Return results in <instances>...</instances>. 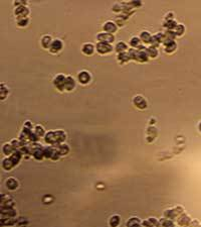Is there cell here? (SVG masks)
Masks as SVG:
<instances>
[{"instance_id": "cell-7", "label": "cell", "mask_w": 201, "mask_h": 227, "mask_svg": "<svg viewBox=\"0 0 201 227\" xmlns=\"http://www.w3.org/2000/svg\"><path fill=\"white\" fill-rule=\"evenodd\" d=\"M104 30H105V33H111V35H113L114 33H116L118 29L117 27V24H116L114 21H107V22L104 24Z\"/></svg>"}, {"instance_id": "cell-5", "label": "cell", "mask_w": 201, "mask_h": 227, "mask_svg": "<svg viewBox=\"0 0 201 227\" xmlns=\"http://www.w3.org/2000/svg\"><path fill=\"white\" fill-rule=\"evenodd\" d=\"M183 212V208L182 207H175L174 209H170V210H166L165 211V216L168 217L169 219H172V218H175L178 214H180Z\"/></svg>"}, {"instance_id": "cell-9", "label": "cell", "mask_w": 201, "mask_h": 227, "mask_svg": "<svg viewBox=\"0 0 201 227\" xmlns=\"http://www.w3.org/2000/svg\"><path fill=\"white\" fill-rule=\"evenodd\" d=\"M15 15L17 16V18L20 17H26L29 13V9H27L26 6H17L14 11Z\"/></svg>"}, {"instance_id": "cell-26", "label": "cell", "mask_w": 201, "mask_h": 227, "mask_svg": "<svg viewBox=\"0 0 201 227\" xmlns=\"http://www.w3.org/2000/svg\"><path fill=\"white\" fill-rule=\"evenodd\" d=\"M118 60L120 61V63H127L128 61H130L131 59L128 55V52H126V53L119 54V56H118Z\"/></svg>"}, {"instance_id": "cell-30", "label": "cell", "mask_w": 201, "mask_h": 227, "mask_svg": "<svg viewBox=\"0 0 201 227\" xmlns=\"http://www.w3.org/2000/svg\"><path fill=\"white\" fill-rule=\"evenodd\" d=\"M13 146L10 145H3V152L5 154H7V156H10V154H12V152H13Z\"/></svg>"}, {"instance_id": "cell-3", "label": "cell", "mask_w": 201, "mask_h": 227, "mask_svg": "<svg viewBox=\"0 0 201 227\" xmlns=\"http://www.w3.org/2000/svg\"><path fill=\"white\" fill-rule=\"evenodd\" d=\"M97 39L99 41V42H106V44H112L115 41V37L111 33H101L97 35Z\"/></svg>"}, {"instance_id": "cell-34", "label": "cell", "mask_w": 201, "mask_h": 227, "mask_svg": "<svg viewBox=\"0 0 201 227\" xmlns=\"http://www.w3.org/2000/svg\"><path fill=\"white\" fill-rule=\"evenodd\" d=\"M148 221H149L150 225H151V227H158L160 225V223L157 221V219H155V218H149L148 219Z\"/></svg>"}, {"instance_id": "cell-22", "label": "cell", "mask_w": 201, "mask_h": 227, "mask_svg": "<svg viewBox=\"0 0 201 227\" xmlns=\"http://www.w3.org/2000/svg\"><path fill=\"white\" fill-rule=\"evenodd\" d=\"M146 53H147L148 57H150V58H155V57H157V55H158L157 48H154V46L146 48Z\"/></svg>"}, {"instance_id": "cell-12", "label": "cell", "mask_w": 201, "mask_h": 227, "mask_svg": "<svg viewBox=\"0 0 201 227\" xmlns=\"http://www.w3.org/2000/svg\"><path fill=\"white\" fill-rule=\"evenodd\" d=\"M62 48V42L60 41V39H54V41H52V44L51 46H50V52L51 53H58L60 52V51Z\"/></svg>"}, {"instance_id": "cell-35", "label": "cell", "mask_w": 201, "mask_h": 227, "mask_svg": "<svg viewBox=\"0 0 201 227\" xmlns=\"http://www.w3.org/2000/svg\"><path fill=\"white\" fill-rule=\"evenodd\" d=\"M125 15H119L117 17V25H120V26H122L123 25V21L125 20Z\"/></svg>"}, {"instance_id": "cell-4", "label": "cell", "mask_w": 201, "mask_h": 227, "mask_svg": "<svg viewBox=\"0 0 201 227\" xmlns=\"http://www.w3.org/2000/svg\"><path fill=\"white\" fill-rule=\"evenodd\" d=\"M65 76L63 74H58L54 77V84L58 90L63 91L64 90V84H65Z\"/></svg>"}, {"instance_id": "cell-37", "label": "cell", "mask_w": 201, "mask_h": 227, "mask_svg": "<svg viewBox=\"0 0 201 227\" xmlns=\"http://www.w3.org/2000/svg\"><path fill=\"white\" fill-rule=\"evenodd\" d=\"M140 227H151V225H150V223H149V221H144L143 223L141 224V226Z\"/></svg>"}, {"instance_id": "cell-16", "label": "cell", "mask_w": 201, "mask_h": 227, "mask_svg": "<svg viewBox=\"0 0 201 227\" xmlns=\"http://www.w3.org/2000/svg\"><path fill=\"white\" fill-rule=\"evenodd\" d=\"M6 187H7L9 190H15L18 187V182L16 181L14 178H9V179L6 181Z\"/></svg>"}, {"instance_id": "cell-21", "label": "cell", "mask_w": 201, "mask_h": 227, "mask_svg": "<svg viewBox=\"0 0 201 227\" xmlns=\"http://www.w3.org/2000/svg\"><path fill=\"white\" fill-rule=\"evenodd\" d=\"M121 222V218L119 215H114L111 217V219H110V225H111V227H117L119 226Z\"/></svg>"}, {"instance_id": "cell-18", "label": "cell", "mask_w": 201, "mask_h": 227, "mask_svg": "<svg viewBox=\"0 0 201 227\" xmlns=\"http://www.w3.org/2000/svg\"><path fill=\"white\" fill-rule=\"evenodd\" d=\"M151 39H152V35H150V33H148V31H142L141 33L140 39L144 44H150Z\"/></svg>"}, {"instance_id": "cell-11", "label": "cell", "mask_w": 201, "mask_h": 227, "mask_svg": "<svg viewBox=\"0 0 201 227\" xmlns=\"http://www.w3.org/2000/svg\"><path fill=\"white\" fill-rule=\"evenodd\" d=\"M75 87V81L71 76H67L65 78V84H64V89L67 91H71L73 90Z\"/></svg>"}, {"instance_id": "cell-39", "label": "cell", "mask_w": 201, "mask_h": 227, "mask_svg": "<svg viewBox=\"0 0 201 227\" xmlns=\"http://www.w3.org/2000/svg\"><path fill=\"white\" fill-rule=\"evenodd\" d=\"M199 130L201 131V122H200V124H199Z\"/></svg>"}, {"instance_id": "cell-14", "label": "cell", "mask_w": 201, "mask_h": 227, "mask_svg": "<svg viewBox=\"0 0 201 227\" xmlns=\"http://www.w3.org/2000/svg\"><path fill=\"white\" fill-rule=\"evenodd\" d=\"M82 53H84V55L91 56V55L94 54L95 46H94V44H84V46H82Z\"/></svg>"}, {"instance_id": "cell-29", "label": "cell", "mask_w": 201, "mask_h": 227, "mask_svg": "<svg viewBox=\"0 0 201 227\" xmlns=\"http://www.w3.org/2000/svg\"><path fill=\"white\" fill-rule=\"evenodd\" d=\"M14 167V165H13V163L11 162V160L10 158H6V160H4L3 161V167L5 170H10L11 167Z\"/></svg>"}, {"instance_id": "cell-38", "label": "cell", "mask_w": 201, "mask_h": 227, "mask_svg": "<svg viewBox=\"0 0 201 227\" xmlns=\"http://www.w3.org/2000/svg\"><path fill=\"white\" fill-rule=\"evenodd\" d=\"M131 5H135V6H139V5H141V1H138V0H136V1H133V2H131Z\"/></svg>"}, {"instance_id": "cell-10", "label": "cell", "mask_w": 201, "mask_h": 227, "mask_svg": "<svg viewBox=\"0 0 201 227\" xmlns=\"http://www.w3.org/2000/svg\"><path fill=\"white\" fill-rule=\"evenodd\" d=\"M163 44L165 46V52L168 53V54L173 53L177 48V44L174 41H165Z\"/></svg>"}, {"instance_id": "cell-36", "label": "cell", "mask_w": 201, "mask_h": 227, "mask_svg": "<svg viewBox=\"0 0 201 227\" xmlns=\"http://www.w3.org/2000/svg\"><path fill=\"white\" fill-rule=\"evenodd\" d=\"M113 10H114L115 12L121 11V10H122V8H121V5H120V4H115V5H114V7H113Z\"/></svg>"}, {"instance_id": "cell-23", "label": "cell", "mask_w": 201, "mask_h": 227, "mask_svg": "<svg viewBox=\"0 0 201 227\" xmlns=\"http://www.w3.org/2000/svg\"><path fill=\"white\" fill-rule=\"evenodd\" d=\"M189 222H190V218H189V216L186 215V214L181 215L178 219V223L180 224V225H186V224H189Z\"/></svg>"}, {"instance_id": "cell-1", "label": "cell", "mask_w": 201, "mask_h": 227, "mask_svg": "<svg viewBox=\"0 0 201 227\" xmlns=\"http://www.w3.org/2000/svg\"><path fill=\"white\" fill-rule=\"evenodd\" d=\"M65 139V133L62 130L58 131H50V132L46 133L45 135V140L46 143H51V145H56L63 141Z\"/></svg>"}, {"instance_id": "cell-25", "label": "cell", "mask_w": 201, "mask_h": 227, "mask_svg": "<svg viewBox=\"0 0 201 227\" xmlns=\"http://www.w3.org/2000/svg\"><path fill=\"white\" fill-rule=\"evenodd\" d=\"M164 26H166L167 28H168V30H173V29L177 26V22L174 19L166 20V22L164 23Z\"/></svg>"}, {"instance_id": "cell-2", "label": "cell", "mask_w": 201, "mask_h": 227, "mask_svg": "<svg viewBox=\"0 0 201 227\" xmlns=\"http://www.w3.org/2000/svg\"><path fill=\"white\" fill-rule=\"evenodd\" d=\"M96 50L99 54L105 55L108 53H111L113 51V46L111 44H106V42H98L96 46Z\"/></svg>"}, {"instance_id": "cell-24", "label": "cell", "mask_w": 201, "mask_h": 227, "mask_svg": "<svg viewBox=\"0 0 201 227\" xmlns=\"http://www.w3.org/2000/svg\"><path fill=\"white\" fill-rule=\"evenodd\" d=\"M21 158V152H15L11 156V158H10V160H11V162L13 163V165H17L18 162L20 161Z\"/></svg>"}, {"instance_id": "cell-32", "label": "cell", "mask_w": 201, "mask_h": 227, "mask_svg": "<svg viewBox=\"0 0 201 227\" xmlns=\"http://www.w3.org/2000/svg\"><path fill=\"white\" fill-rule=\"evenodd\" d=\"M28 23V18L27 17H20L17 18V24L19 26H25Z\"/></svg>"}, {"instance_id": "cell-33", "label": "cell", "mask_w": 201, "mask_h": 227, "mask_svg": "<svg viewBox=\"0 0 201 227\" xmlns=\"http://www.w3.org/2000/svg\"><path fill=\"white\" fill-rule=\"evenodd\" d=\"M34 132H35V134H36L38 137H39V136H42V135L44 134L43 128H42V127L40 126V125H37V126L35 127V131H34Z\"/></svg>"}, {"instance_id": "cell-15", "label": "cell", "mask_w": 201, "mask_h": 227, "mask_svg": "<svg viewBox=\"0 0 201 227\" xmlns=\"http://www.w3.org/2000/svg\"><path fill=\"white\" fill-rule=\"evenodd\" d=\"M141 221L138 217H132L127 222V227H140Z\"/></svg>"}, {"instance_id": "cell-28", "label": "cell", "mask_w": 201, "mask_h": 227, "mask_svg": "<svg viewBox=\"0 0 201 227\" xmlns=\"http://www.w3.org/2000/svg\"><path fill=\"white\" fill-rule=\"evenodd\" d=\"M69 146L64 145H60V146H58V154H60V156H64V154H67V152H69Z\"/></svg>"}, {"instance_id": "cell-19", "label": "cell", "mask_w": 201, "mask_h": 227, "mask_svg": "<svg viewBox=\"0 0 201 227\" xmlns=\"http://www.w3.org/2000/svg\"><path fill=\"white\" fill-rule=\"evenodd\" d=\"M127 50H128V46H127V44H125L124 42H118L117 46H116V51H117V53H119V54L126 53Z\"/></svg>"}, {"instance_id": "cell-31", "label": "cell", "mask_w": 201, "mask_h": 227, "mask_svg": "<svg viewBox=\"0 0 201 227\" xmlns=\"http://www.w3.org/2000/svg\"><path fill=\"white\" fill-rule=\"evenodd\" d=\"M7 94H8V89H7V87H6L5 85L1 84V99H2V100L6 98Z\"/></svg>"}, {"instance_id": "cell-6", "label": "cell", "mask_w": 201, "mask_h": 227, "mask_svg": "<svg viewBox=\"0 0 201 227\" xmlns=\"http://www.w3.org/2000/svg\"><path fill=\"white\" fill-rule=\"evenodd\" d=\"M134 104L137 108H139V109H145V108L147 107V101H146V99L144 98L143 96H141V95H137V96L135 97Z\"/></svg>"}, {"instance_id": "cell-17", "label": "cell", "mask_w": 201, "mask_h": 227, "mask_svg": "<svg viewBox=\"0 0 201 227\" xmlns=\"http://www.w3.org/2000/svg\"><path fill=\"white\" fill-rule=\"evenodd\" d=\"M52 44V39L49 35H45L41 39V46L44 48H50V46Z\"/></svg>"}, {"instance_id": "cell-27", "label": "cell", "mask_w": 201, "mask_h": 227, "mask_svg": "<svg viewBox=\"0 0 201 227\" xmlns=\"http://www.w3.org/2000/svg\"><path fill=\"white\" fill-rule=\"evenodd\" d=\"M184 30H185V28H184L183 24H177V26L173 29V31L176 35H182L184 33Z\"/></svg>"}, {"instance_id": "cell-13", "label": "cell", "mask_w": 201, "mask_h": 227, "mask_svg": "<svg viewBox=\"0 0 201 227\" xmlns=\"http://www.w3.org/2000/svg\"><path fill=\"white\" fill-rule=\"evenodd\" d=\"M148 55L147 53H146V48L145 50H142V51H138L137 52V55H136V58H135V60L138 61V62H147L148 61Z\"/></svg>"}, {"instance_id": "cell-8", "label": "cell", "mask_w": 201, "mask_h": 227, "mask_svg": "<svg viewBox=\"0 0 201 227\" xmlns=\"http://www.w3.org/2000/svg\"><path fill=\"white\" fill-rule=\"evenodd\" d=\"M78 79H79V81L82 83V84H88V83L91 81L92 77H91V74L88 73V71H82V72H80L79 75H78Z\"/></svg>"}, {"instance_id": "cell-20", "label": "cell", "mask_w": 201, "mask_h": 227, "mask_svg": "<svg viewBox=\"0 0 201 227\" xmlns=\"http://www.w3.org/2000/svg\"><path fill=\"white\" fill-rule=\"evenodd\" d=\"M130 44L132 46V48H141L142 46V42H141V39H139V37H132V39H130Z\"/></svg>"}]
</instances>
